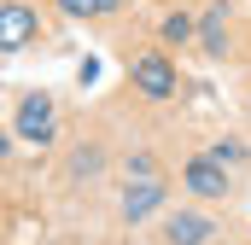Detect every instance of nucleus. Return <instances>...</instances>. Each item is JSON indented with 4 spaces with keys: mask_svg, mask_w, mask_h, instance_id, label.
Wrapping results in <instances>:
<instances>
[{
    "mask_svg": "<svg viewBox=\"0 0 251 245\" xmlns=\"http://www.w3.org/2000/svg\"><path fill=\"white\" fill-rule=\"evenodd\" d=\"M12 134L29 140V146H53V140H59V105H53V94H41V88L18 94V105H12Z\"/></svg>",
    "mask_w": 251,
    "mask_h": 245,
    "instance_id": "obj_1",
    "label": "nucleus"
},
{
    "mask_svg": "<svg viewBox=\"0 0 251 245\" xmlns=\"http://www.w3.org/2000/svg\"><path fill=\"white\" fill-rule=\"evenodd\" d=\"M181 181H187L193 198H228V193H234L228 164H216L210 152H199V158H187V164H181Z\"/></svg>",
    "mask_w": 251,
    "mask_h": 245,
    "instance_id": "obj_2",
    "label": "nucleus"
},
{
    "mask_svg": "<svg viewBox=\"0 0 251 245\" xmlns=\"http://www.w3.org/2000/svg\"><path fill=\"white\" fill-rule=\"evenodd\" d=\"M128 82L146 99H176V64H170V53H140L128 64Z\"/></svg>",
    "mask_w": 251,
    "mask_h": 245,
    "instance_id": "obj_3",
    "label": "nucleus"
},
{
    "mask_svg": "<svg viewBox=\"0 0 251 245\" xmlns=\"http://www.w3.org/2000/svg\"><path fill=\"white\" fill-rule=\"evenodd\" d=\"M164 204H170V187H164V181H128V187H123V198H117V216L134 228V222L158 216Z\"/></svg>",
    "mask_w": 251,
    "mask_h": 245,
    "instance_id": "obj_4",
    "label": "nucleus"
},
{
    "mask_svg": "<svg viewBox=\"0 0 251 245\" xmlns=\"http://www.w3.org/2000/svg\"><path fill=\"white\" fill-rule=\"evenodd\" d=\"M35 6H24V0H6V12H0V47L6 53H24L29 41H35Z\"/></svg>",
    "mask_w": 251,
    "mask_h": 245,
    "instance_id": "obj_5",
    "label": "nucleus"
},
{
    "mask_svg": "<svg viewBox=\"0 0 251 245\" xmlns=\"http://www.w3.org/2000/svg\"><path fill=\"white\" fill-rule=\"evenodd\" d=\"M216 240V222L204 210H170L164 222V245H210Z\"/></svg>",
    "mask_w": 251,
    "mask_h": 245,
    "instance_id": "obj_6",
    "label": "nucleus"
},
{
    "mask_svg": "<svg viewBox=\"0 0 251 245\" xmlns=\"http://www.w3.org/2000/svg\"><path fill=\"white\" fill-rule=\"evenodd\" d=\"M199 41H204V53H210V59H222V53H228V6H222V0L199 18Z\"/></svg>",
    "mask_w": 251,
    "mask_h": 245,
    "instance_id": "obj_7",
    "label": "nucleus"
},
{
    "mask_svg": "<svg viewBox=\"0 0 251 245\" xmlns=\"http://www.w3.org/2000/svg\"><path fill=\"white\" fill-rule=\"evenodd\" d=\"M158 35H164L170 47H181V41H193V35H199V18H187V12H170V18L158 24Z\"/></svg>",
    "mask_w": 251,
    "mask_h": 245,
    "instance_id": "obj_8",
    "label": "nucleus"
},
{
    "mask_svg": "<svg viewBox=\"0 0 251 245\" xmlns=\"http://www.w3.org/2000/svg\"><path fill=\"white\" fill-rule=\"evenodd\" d=\"M123 0H59V12L64 18H111Z\"/></svg>",
    "mask_w": 251,
    "mask_h": 245,
    "instance_id": "obj_9",
    "label": "nucleus"
},
{
    "mask_svg": "<svg viewBox=\"0 0 251 245\" xmlns=\"http://www.w3.org/2000/svg\"><path fill=\"white\" fill-rule=\"evenodd\" d=\"M210 158L234 170V164H246V158H251V146H246V140H234V134H228V140H216V146H210Z\"/></svg>",
    "mask_w": 251,
    "mask_h": 245,
    "instance_id": "obj_10",
    "label": "nucleus"
},
{
    "mask_svg": "<svg viewBox=\"0 0 251 245\" xmlns=\"http://www.w3.org/2000/svg\"><path fill=\"white\" fill-rule=\"evenodd\" d=\"M100 164H105L100 146H76V152H70V175H100Z\"/></svg>",
    "mask_w": 251,
    "mask_h": 245,
    "instance_id": "obj_11",
    "label": "nucleus"
},
{
    "mask_svg": "<svg viewBox=\"0 0 251 245\" xmlns=\"http://www.w3.org/2000/svg\"><path fill=\"white\" fill-rule=\"evenodd\" d=\"M128 181H158V164H152V152H128Z\"/></svg>",
    "mask_w": 251,
    "mask_h": 245,
    "instance_id": "obj_12",
    "label": "nucleus"
}]
</instances>
